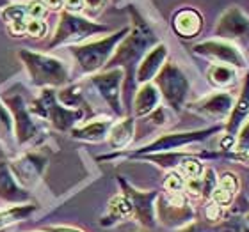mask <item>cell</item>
<instances>
[{
  "label": "cell",
  "mask_w": 249,
  "mask_h": 232,
  "mask_svg": "<svg viewBox=\"0 0 249 232\" xmlns=\"http://www.w3.org/2000/svg\"><path fill=\"white\" fill-rule=\"evenodd\" d=\"M48 165V158L41 153H27L21 155L9 163V169L16 181L20 183L23 188H32L41 181L45 169Z\"/></svg>",
  "instance_id": "cell-14"
},
{
  "label": "cell",
  "mask_w": 249,
  "mask_h": 232,
  "mask_svg": "<svg viewBox=\"0 0 249 232\" xmlns=\"http://www.w3.org/2000/svg\"><path fill=\"white\" fill-rule=\"evenodd\" d=\"M217 172L213 170L212 167H208V169H203V174H201V199L205 202L210 201V197H212L213 190L217 188Z\"/></svg>",
  "instance_id": "cell-28"
},
{
  "label": "cell",
  "mask_w": 249,
  "mask_h": 232,
  "mask_svg": "<svg viewBox=\"0 0 249 232\" xmlns=\"http://www.w3.org/2000/svg\"><path fill=\"white\" fill-rule=\"evenodd\" d=\"M219 232H249V225L239 215H231L219 223Z\"/></svg>",
  "instance_id": "cell-30"
},
{
  "label": "cell",
  "mask_w": 249,
  "mask_h": 232,
  "mask_svg": "<svg viewBox=\"0 0 249 232\" xmlns=\"http://www.w3.org/2000/svg\"><path fill=\"white\" fill-rule=\"evenodd\" d=\"M0 201L7 204H16V206L27 204L31 201V193L16 181L7 161H0Z\"/></svg>",
  "instance_id": "cell-16"
},
{
  "label": "cell",
  "mask_w": 249,
  "mask_h": 232,
  "mask_svg": "<svg viewBox=\"0 0 249 232\" xmlns=\"http://www.w3.org/2000/svg\"><path fill=\"white\" fill-rule=\"evenodd\" d=\"M148 121H150L153 126H166L167 121H169V110L166 107H157L150 115H148Z\"/></svg>",
  "instance_id": "cell-37"
},
{
  "label": "cell",
  "mask_w": 249,
  "mask_h": 232,
  "mask_svg": "<svg viewBox=\"0 0 249 232\" xmlns=\"http://www.w3.org/2000/svg\"><path fill=\"white\" fill-rule=\"evenodd\" d=\"M219 156H224V158H228V160H233V161H240V163H244V165H249V151H244V153H237V151H226V153H219Z\"/></svg>",
  "instance_id": "cell-38"
},
{
  "label": "cell",
  "mask_w": 249,
  "mask_h": 232,
  "mask_svg": "<svg viewBox=\"0 0 249 232\" xmlns=\"http://www.w3.org/2000/svg\"><path fill=\"white\" fill-rule=\"evenodd\" d=\"M124 80V73L121 67L105 69L102 73H94L88 78V83L98 93L107 107L114 112L118 117H123V107H121V83Z\"/></svg>",
  "instance_id": "cell-11"
},
{
  "label": "cell",
  "mask_w": 249,
  "mask_h": 232,
  "mask_svg": "<svg viewBox=\"0 0 249 232\" xmlns=\"http://www.w3.org/2000/svg\"><path fill=\"white\" fill-rule=\"evenodd\" d=\"M2 20L9 25V32L13 36H23L27 34V4H11L5 5L2 13Z\"/></svg>",
  "instance_id": "cell-24"
},
{
  "label": "cell",
  "mask_w": 249,
  "mask_h": 232,
  "mask_svg": "<svg viewBox=\"0 0 249 232\" xmlns=\"http://www.w3.org/2000/svg\"><path fill=\"white\" fill-rule=\"evenodd\" d=\"M162 186H164L166 193H183V190H185V177L178 170H169Z\"/></svg>",
  "instance_id": "cell-29"
},
{
  "label": "cell",
  "mask_w": 249,
  "mask_h": 232,
  "mask_svg": "<svg viewBox=\"0 0 249 232\" xmlns=\"http://www.w3.org/2000/svg\"><path fill=\"white\" fill-rule=\"evenodd\" d=\"M215 36L217 39L237 43H249V16L239 5H231L224 11L223 16L219 18L215 27Z\"/></svg>",
  "instance_id": "cell-13"
},
{
  "label": "cell",
  "mask_w": 249,
  "mask_h": 232,
  "mask_svg": "<svg viewBox=\"0 0 249 232\" xmlns=\"http://www.w3.org/2000/svg\"><path fill=\"white\" fill-rule=\"evenodd\" d=\"M173 27H175L178 36L185 37V39H192V37H196L201 32L203 18L196 9L187 7V9L178 11L177 15H175Z\"/></svg>",
  "instance_id": "cell-20"
},
{
  "label": "cell",
  "mask_w": 249,
  "mask_h": 232,
  "mask_svg": "<svg viewBox=\"0 0 249 232\" xmlns=\"http://www.w3.org/2000/svg\"><path fill=\"white\" fill-rule=\"evenodd\" d=\"M178 232H203V227L199 223L191 222V223H187V225H183L182 229H178Z\"/></svg>",
  "instance_id": "cell-41"
},
{
  "label": "cell",
  "mask_w": 249,
  "mask_h": 232,
  "mask_svg": "<svg viewBox=\"0 0 249 232\" xmlns=\"http://www.w3.org/2000/svg\"><path fill=\"white\" fill-rule=\"evenodd\" d=\"M135 133V119L134 117H123L121 121L112 124L107 140H109L110 149L114 151H124L134 140Z\"/></svg>",
  "instance_id": "cell-22"
},
{
  "label": "cell",
  "mask_w": 249,
  "mask_h": 232,
  "mask_svg": "<svg viewBox=\"0 0 249 232\" xmlns=\"http://www.w3.org/2000/svg\"><path fill=\"white\" fill-rule=\"evenodd\" d=\"M157 220L169 229H182L194 222L196 211L185 193H164L157 197L155 202Z\"/></svg>",
  "instance_id": "cell-9"
},
{
  "label": "cell",
  "mask_w": 249,
  "mask_h": 232,
  "mask_svg": "<svg viewBox=\"0 0 249 232\" xmlns=\"http://www.w3.org/2000/svg\"><path fill=\"white\" fill-rule=\"evenodd\" d=\"M223 129V126H212V128H205V129H194V131H178V133H164L160 135L159 139H155L150 144L142 145L135 151H118L114 155H104L100 156L98 160H112V158H130L134 160L137 156L142 155H153V153H166V151H180L183 147H189L192 144H197V142H203L207 140L208 137L219 133Z\"/></svg>",
  "instance_id": "cell-3"
},
{
  "label": "cell",
  "mask_w": 249,
  "mask_h": 232,
  "mask_svg": "<svg viewBox=\"0 0 249 232\" xmlns=\"http://www.w3.org/2000/svg\"><path fill=\"white\" fill-rule=\"evenodd\" d=\"M48 7L43 0H31L27 4V18L29 20H43V16L47 15Z\"/></svg>",
  "instance_id": "cell-35"
},
{
  "label": "cell",
  "mask_w": 249,
  "mask_h": 232,
  "mask_svg": "<svg viewBox=\"0 0 249 232\" xmlns=\"http://www.w3.org/2000/svg\"><path fill=\"white\" fill-rule=\"evenodd\" d=\"M2 4H5V0H0V5H2Z\"/></svg>",
  "instance_id": "cell-45"
},
{
  "label": "cell",
  "mask_w": 249,
  "mask_h": 232,
  "mask_svg": "<svg viewBox=\"0 0 249 232\" xmlns=\"http://www.w3.org/2000/svg\"><path fill=\"white\" fill-rule=\"evenodd\" d=\"M244 220H246V223H248V225H249V211H248V213H246V217H244Z\"/></svg>",
  "instance_id": "cell-44"
},
{
  "label": "cell",
  "mask_w": 249,
  "mask_h": 232,
  "mask_svg": "<svg viewBox=\"0 0 249 232\" xmlns=\"http://www.w3.org/2000/svg\"><path fill=\"white\" fill-rule=\"evenodd\" d=\"M217 186L221 190L228 191V193H231L235 197L240 190V181L237 177V174H233V172H224L217 179Z\"/></svg>",
  "instance_id": "cell-31"
},
{
  "label": "cell",
  "mask_w": 249,
  "mask_h": 232,
  "mask_svg": "<svg viewBox=\"0 0 249 232\" xmlns=\"http://www.w3.org/2000/svg\"><path fill=\"white\" fill-rule=\"evenodd\" d=\"M194 151L189 149H180V151H166V153H153V155H142L137 156L134 160H144V161H151L159 165L160 169H166V170H177L178 167L182 165V161L185 158L192 155Z\"/></svg>",
  "instance_id": "cell-25"
},
{
  "label": "cell",
  "mask_w": 249,
  "mask_h": 232,
  "mask_svg": "<svg viewBox=\"0 0 249 232\" xmlns=\"http://www.w3.org/2000/svg\"><path fill=\"white\" fill-rule=\"evenodd\" d=\"M192 52L199 57L212 61L213 64H226L235 69H244L248 66V61L239 46L223 39H208V41L197 43L192 46Z\"/></svg>",
  "instance_id": "cell-12"
},
{
  "label": "cell",
  "mask_w": 249,
  "mask_h": 232,
  "mask_svg": "<svg viewBox=\"0 0 249 232\" xmlns=\"http://www.w3.org/2000/svg\"><path fill=\"white\" fill-rule=\"evenodd\" d=\"M43 2H45V5H47L48 9H61L62 7V2H64V0H43Z\"/></svg>",
  "instance_id": "cell-43"
},
{
  "label": "cell",
  "mask_w": 249,
  "mask_h": 232,
  "mask_svg": "<svg viewBox=\"0 0 249 232\" xmlns=\"http://www.w3.org/2000/svg\"><path fill=\"white\" fill-rule=\"evenodd\" d=\"M39 232H48V231H39Z\"/></svg>",
  "instance_id": "cell-46"
},
{
  "label": "cell",
  "mask_w": 249,
  "mask_h": 232,
  "mask_svg": "<svg viewBox=\"0 0 249 232\" xmlns=\"http://www.w3.org/2000/svg\"><path fill=\"white\" fill-rule=\"evenodd\" d=\"M203 215H205V220L208 223H221L226 217V207L217 206L215 202L208 201L205 209H203Z\"/></svg>",
  "instance_id": "cell-32"
},
{
  "label": "cell",
  "mask_w": 249,
  "mask_h": 232,
  "mask_svg": "<svg viewBox=\"0 0 249 232\" xmlns=\"http://www.w3.org/2000/svg\"><path fill=\"white\" fill-rule=\"evenodd\" d=\"M32 115H37L39 119H45L52 124L53 128L61 133H70L80 121L86 119L82 110L68 108L57 99L55 89L45 87L41 94L29 105Z\"/></svg>",
  "instance_id": "cell-5"
},
{
  "label": "cell",
  "mask_w": 249,
  "mask_h": 232,
  "mask_svg": "<svg viewBox=\"0 0 249 232\" xmlns=\"http://www.w3.org/2000/svg\"><path fill=\"white\" fill-rule=\"evenodd\" d=\"M233 151H237V153H244V151H249V119L244 123V126L239 129L237 137H235Z\"/></svg>",
  "instance_id": "cell-34"
},
{
  "label": "cell",
  "mask_w": 249,
  "mask_h": 232,
  "mask_svg": "<svg viewBox=\"0 0 249 232\" xmlns=\"http://www.w3.org/2000/svg\"><path fill=\"white\" fill-rule=\"evenodd\" d=\"M48 232H84L80 229H75V227H68V225H55V227H48Z\"/></svg>",
  "instance_id": "cell-42"
},
{
  "label": "cell",
  "mask_w": 249,
  "mask_h": 232,
  "mask_svg": "<svg viewBox=\"0 0 249 232\" xmlns=\"http://www.w3.org/2000/svg\"><path fill=\"white\" fill-rule=\"evenodd\" d=\"M249 119V71L246 75V80L242 83V91H240L239 98L233 103V108L228 115V123L224 126V131L228 137H237L239 129L244 126V123Z\"/></svg>",
  "instance_id": "cell-18"
},
{
  "label": "cell",
  "mask_w": 249,
  "mask_h": 232,
  "mask_svg": "<svg viewBox=\"0 0 249 232\" xmlns=\"http://www.w3.org/2000/svg\"><path fill=\"white\" fill-rule=\"evenodd\" d=\"M0 135L2 137H11L13 135V117L4 101L0 99Z\"/></svg>",
  "instance_id": "cell-33"
},
{
  "label": "cell",
  "mask_w": 249,
  "mask_h": 232,
  "mask_svg": "<svg viewBox=\"0 0 249 232\" xmlns=\"http://www.w3.org/2000/svg\"><path fill=\"white\" fill-rule=\"evenodd\" d=\"M132 232H135V231H132Z\"/></svg>",
  "instance_id": "cell-47"
},
{
  "label": "cell",
  "mask_w": 249,
  "mask_h": 232,
  "mask_svg": "<svg viewBox=\"0 0 249 232\" xmlns=\"http://www.w3.org/2000/svg\"><path fill=\"white\" fill-rule=\"evenodd\" d=\"M48 32V25L43 20H29L27 21V34L31 37H45Z\"/></svg>",
  "instance_id": "cell-36"
},
{
  "label": "cell",
  "mask_w": 249,
  "mask_h": 232,
  "mask_svg": "<svg viewBox=\"0 0 249 232\" xmlns=\"http://www.w3.org/2000/svg\"><path fill=\"white\" fill-rule=\"evenodd\" d=\"M37 211L36 204H18L15 207H7V209H0V231L9 227L13 223H18L21 220L31 218Z\"/></svg>",
  "instance_id": "cell-27"
},
{
  "label": "cell",
  "mask_w": 249,
  "mask_h": 232,
  "mask_svg": "<svg viewBox=\"0 0 249 232\" xmlns=\"http://www.w3.org/2000/svg\"><path fill=\"white\" fill-rule=\"evenodd\" d=\"M207 78L215 89L226 91V89L233 87L235 83L239 82V73L235 67L226 66V64H212L208 67Z\"/></svg>",
  "instance_id": "cell-26"
},
{
  "label": "cell",
  "mask_w": 249,
  "mask_h": 232,
  "mask_svg": "<svg viewBox=\"0 0 249 232\" xmlns=\"http://www.w3.org/2000/svg\"><path fill=\"white\" fill-rule=\"evenodd\" d=\"M114 121L109 117H100V119H91L88 123H84L82 126H75L70 131L75 140H84V142H102L107 139L110 128H112Z\"/></svg>",
  "instance_id": "cell-19"
},
{
  "label": "cell",
  "mask_w": 249,
  "mask_h": 232,
  "mask_svg": "<svg viewBox=\"0 0 249 232\" xmlns=\"http://www.w3.org/2000/svg\"><path fill=\"white\" fill-rule=\"evenodd\" d=\"M167 59V46L164 43H159L151 48L150 52L146 53L144 57L141 59L139 66L135 69V80L137 83H150L153 78L159 75V71L162 69V66L166 64Z\"/></svg>",
  "instance_id": "cell-17"
},
{
  "label": "cell",
  "mask_w": 249,
  "mask_h": 232,
  "mask_svg": "<svg viewBox=\"0 0 249 232\" xmlns=\"http://www.w3.org/2000/svg\"><path fill=\"white\" fill-rule=\"evenodd\" d=\"M118 183L121 186V193L128 199L130 206H132V213H134L132 217L137 220V223L144 229H155L157 225L155 202H157V197H159V191L137 190L135 186H132L123 177H118Z\"/></svg>",
  "instance_id": "cell-10"
},
{
  "label": "cell",
  "mask_w": 249,
  "mask_h": 232,
  "mask_svg": "<svg viewBox=\"0 0 249 232\" xmlns=\"http://www.w3.org/2000/svg\"><path fill=\"white\" fill-rule=\"evenodd\" d=\"M107 0H84V5H88V9L91 11H100L104 9Z\"/></svg>",
  "instance_id": "cell-40"
},
{
  "label": "cell",
  "mask_w": 249,
  "mask_h": 232,
  "mask_svg": "<svg viewBox=\"0 0 249 232\" xmlns=\"http://www.w3.org/2000/svg\"><path fill=\"white\" fill-rule=\"evenodd\" d=\"M160 105V93L155 83H142L134 98V114L135 117H148Z\"/></svg>",
  "instance_id": "cell-21"
},
{
  "label": "cell",
  "mask_w": 249,
  "mask_h": 232,
  "mask_svg": "<svg viewBox=\"0 0 249 232\" xmlns=\"http://www.w3.org/2000/svg\"><path fill=\"white\" fill-rule=\"evenodd\" d=\"M109 31L110 27L64 11L61 18H59V25L55 29L52 41L48 43V48L52 50V48L62 46V45L73 46V45H78V43H82L84 39H88V37L94 36V34H104V32Z\"/></svg>",
  "instance_id": "cell-7"
},
{
  "label": "cell",
  "mask_w": 249,
  "mask_h": 232,
  "mask_svg": "<svg viewBox=\"0 0 249 232\" xmlns=\"http://www.w3.org/2000/svg\"><path fill=\"white\" fill-rule=\"evenodd\" d=\"M132 18H134V29L128 31V34L123 37V41L118 45L116 52L112 53L110 61L107 62V67H121L123 73H126V89L130 85L132 69L139 66L141 59L150 52L151 48L159 45V37L150 27V23L141 16V13L135 7H130Z\"/></svg>",
  "instance_id": "cell-1"
},
{
  "label": "cell",
  "mask_w": 249,
  "mask_h": 232,
  "mask_svg": "<svg viewBox=\"0 0 249 232\" xmlns=\"http://www.w3.org/2000/svg\"><path fill=\"white\" fill-rule=\"evenodd\" d=\"M18 57L25 66L31 82L37 87H64L70 83V67L64 61L47 53L20 50Z\"/></svg>",
  "instance_id": "cell-2"
},
{
  "label": "cell",
  "mask_w": 249,
  "mask_h": 232,
  "mask_svg": "<svg viewBox=\"0 0 249 232\" xmlns=\"http://www.w3.org/2000/svg\"><path fill=\"white\" fill-rule=\"evenodd\" d=\"M128 27H124L121 31L114 32V34H110L107 37H102V39H96V41L70 46V53L77 61L80 73L94 75L104 66H107V62L110 61L112 53L116 52L118 45L123 41V37L128 34Z\"/></svg>",
  "instance_id": "cell-4"
},
{
  "label": "cell",
  "mask_w": 249,
  "mask_h": 232,
  "mask_svg": "<svg viewBox=\"0 0 249 232\" xmlns=\"http://www.w3.org/2000/svg\"><path fill=\"white\" fill-rule=\"evenodd\" d=\"M2 101L7 107L13 117V126H15V137L18 145H27L36 142L43 133L41 124L37 123L34 115L29 110L25 98L21 93H16V87L7 91L2 96Z\"/></svg>",
  "instance_id": "cell-8"
},
{
  "label": "cell",
  "mask_w": 249,
  "mask_h": 232,
  "mask_svg": "<svg viewBox=\"0 0 249 232\" xmlns=\"http://www.w3.org/2000/svg\"><path fill=\"white\" fill-rule=\"evenodd\" d=\"M155 87L159 89L160 98H164L169 110L180 114L191 93V82L182 67L177 62H166L155 77Z\"/></svg>",
  "instance_id": "cell-6"
},
{
  "label": "cell",
  "mask_w": 249,
  "mask_h": 232,
  "mask_svg": "<svg viewBox=\"0 0 249 232\" xmlns=\"http://www.w3.org/2000/svg\"><path fill=\"white\" fill-rule=\"evenodd\" d=\"M134 215L132 213V206H130L128 199L120 193V195L112 197L109 201V206H107V213H105L102 220H100V225L102 227H112L118 222H123L126 218H130Z\"/></svg>",
  "instance_id": "cell-23"
},
{
  "label": "cell",
  "mask_w": 249,
  "mask_h": 232,
  "mask_svg": "<svg viewBox=\"0 0 249 232\" xmlns=\"http://www.w3.org/2000/svg\"><path fill=\"white\" fill-rule=\"evenodd\" d=\"M62 7L66 9V13L77 15L78 11L84 9V0H64V2H62Z\"/></svg>",
  "instance_id": "cell-39"
},
{
  "label": "cell",
  "mask_w": 249,
  "mask_h": 232,
  "mask_svg": "<svg viewBox=\"0 0 249 232\" xmlns=\"http://www.w3.org/2000/svg\"><path fill=\"white\" fill-rule=\"evenodd\" d=\"M235 99L228 91H217L205 96V98L197 99L194 103H189V110L203 115V117L213 119V121H224L228 119L230 112L233 108Z\"/></svg>",
  "instance_id": "cell-15"
}]
</instances>
